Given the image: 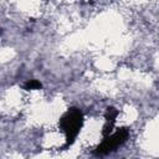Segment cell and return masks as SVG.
<instances>
[{
  "mask_svg": "<svg viewBox=\"0 0 159 159\" xmlns=\"http://www.w3.org/2000/svg\"><path fill=\"white\" fill-rule=\"evenodd\" d=\"M118 109H116L114 107H108L106 109V114H104V118L106 120H109V122H116V118L118 117Z\"/></svg>",
  "mask_w": 159,
  "mask_h": 159,
  "instance_id": "3957f363",
  "label": "cell"
},
{
  "mask_svg": "<svg viewBox=\"0 0 159 159\" xmlns=\"http://www.w3.org/2000/svg\"><path fill=\"white\" fill-rule=\"evenodd\" d=\"M58 125H60V129L65 133V137H66L65 148H67L75 143L83 125V113L81 112V109L76 107H71L62 114V117L60 118Z\"/></svg>",
  "mask_w": 159,
  "mask_h": 159,
  "instance_id": "6da1fadb",
  "label": "cell"
},
{
  "mask_svg": "<svg viewBox=\"0 0 159 159\" xmlns=\"http://www.w3.org/2000/svg\"><path fill=\"white\" fill-rule=\"evenodd\" d=\"M128 138H129V128L122 127L117 129L114 133L109 134L108 137H104L103 140L96 147L93 153L97 155H106L112 152H116L120 145H123L127 142Z\"/></svg>",
  "mask_w": 159,
  "mask_h": 159,
  "instance_id": "7a4b0ae2",
  "label": "cell"
},
{
  "mask_svg": "<svg viewBox=\"0 0 159 159\" xmlns=\"http://www.w3.org/2000/svg\"><path fill=\"white\" fill-rule=\"evenodd\" d=\"M24 88L26 91H30V89H41L42 88V83L37 80H30L27 81L25 84H24Z\"/></svg>",
  "mask_w": 159,
  "mask_h": 159,
  "instance_id": "277c9868",
  "label": "cell"
},
{
  "mask_svg": "<svg viewBox=\"0 0 159 159\" xmlns=\"http://www.w3.org/2000/svg\"><path fill=\"white\" fill-rule=\"evenodd\" d=\"M114 123H116V122L106 120V123H104V125H103V128H102V135H103V138H104V137H108L109 134H112L113 128H114Z\"/></svg>",
  "mask_w": 159,
  "mask_h": 159,
  "instance_id": "5b68a950",
  "label": "cell"
}]
</instances>
